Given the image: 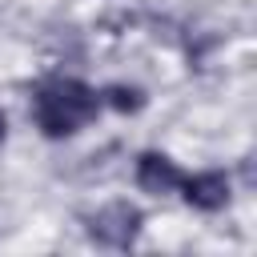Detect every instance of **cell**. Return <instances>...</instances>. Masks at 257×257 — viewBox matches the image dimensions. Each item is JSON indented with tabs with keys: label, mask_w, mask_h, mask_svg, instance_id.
<instances>
[{
	"label": "cell",
	"mask_w": 257,
	"mask_h": 257,
	"mask_svg": "<svg viewBox=\"0 0 257 257\" xmlns=\"http://www.w3.org/2000/svg\"><path fill=\"white\" fill-rule=\"evenodd\" d=\"M141 225H145V213L137 209V205H128V201H108V205H100L92 217H88V237L96 241V245H104V249H128L133 241H137V233H141Z\"/></svg>",
	"instance_id": "7a4b0ae2"
},
{
	"label": "cell",
	"mask_w": 257,
	"mask_h": 257,
	"mask_svg": "<svg viewBox=\"0 0 257 257\" xmlns=\"http://www.w3.org/2000/svg\"><path fill=\"white\" fill-rule=\"evenodd\" d=\"M4 137H8V120H4V112H0V145H4Z\"/></svg>",
	"instance_id": "8992f818"
},
{
	"label": "cell",
	"mask_w": 257,
	"mask_h": 257,
	"mask_svg": "<svg viewBox=\"0 0 257 257\" xmlns=\"http://www.w3.org/2000/svg\"><path fill=\"white\" fill-rule=\"evenodd\" d=\"M100 104H108L116 112H141L149 104V96L137 84H108V88H100Z\"/></svg>",
	"instance_id": "5b68a950"
},
{
	"label": "cell",
	"mask_w": 257,
	"mask_h": 257,
	"mask_svg": "<svg viewBox=\"0 0 257 257\" xmlns=\"http://www.w3.org/2000/svg\"><path fill=\"white\" fill-rule=\"evenodd\" d=\"M181 197L185 205L201 209V213H217L229 205L233 197V185L221 169H205V173H193V177H181Z\"/></svg>",
	"instance_id": "3957f363"
},
{
	"label": "cell",
	"mask_w": 257,
	"mask_h": 257,
	"mask_svg": "<svg viewBox=\"0 0 257 257\" xmlns=\"http://www.w3.org/2000/svg\"><path fill=\"white\" fill-rule=\"evenodd\" d=\"M133 177H137V185H141L145 193L165 197V193L181 189V177H185V173L177 169L173 157H165V153H157V149H145V153L137 157V165H133Z\"/></svg>",
	"instance_id": "277c9868"
},
{
	"label": "cell",
	"mask_w": 257,
	"mask_h": 257,
	"mask_svg": "<svg viewBox=\"0 0 257 257\" xmlns=\"http://www.w3.org/2000/svg\"><path fill=\"white\" fill-rule=\"evenodd\" d=\"M100 92L76 76H44L32 88V120L48 141H64L80 133L84 124L96 120L100 112Z\"/></svg>",
	"instance_id": "6da1fadb"
}]
</instances>
